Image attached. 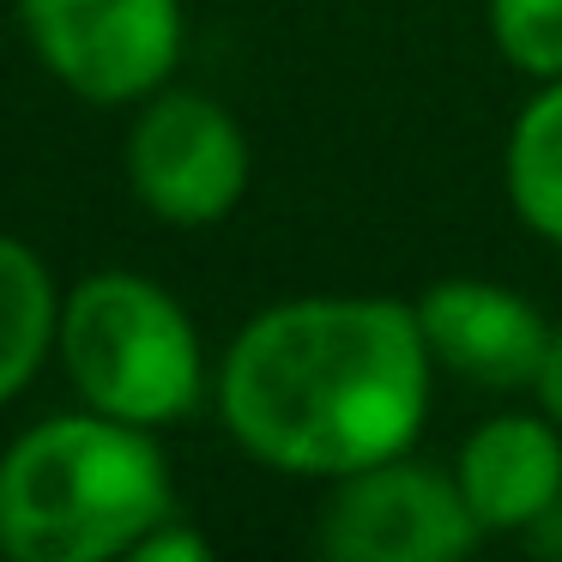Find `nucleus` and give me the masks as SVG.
<instances>
[{
    "label": "nucleus",
    "mask_w": 562,
    "mask_h": 562,
    "mask_svg": "<svg viewBox=\"0 0 562 562\" xmlns=\"http://www.w3.org/2000/svg\"><path fill=\"white\" fill-rule=\"evenodd\" d=\"M436 393V363L400 296H284L236 327L212 369L231 441L279 477L333 484L412 453Z\"/></svg>",
    "instance_id": "f257e3e1"
},
{
    "label": "nucleus",
    "mask_w": 562,
    "mask_h": 562,
    "mask_svg": "<svg viewBox=\"0 0 562 562\" xmlns=\"http://www.w3.org/2000/svg\"><path fill=\"white\" fill-rule=\"evenodd\" d=\"M176 514V477L158 429L91 405L19 429L0 453V557L115 562Z\"/></svg>",
    "instance_id": "f03ea898"
},
{
    "label": "nucleus",
    "mask_w": 562,
    "mask_h": 562,
    "mask_svg": "<svg viewBox=\"0 0 562 562\" xmlns=\"http://www.w3.org/2000/svg\"><path fill=\"white\" fill-rule=\"evenodd\" d=\"M55 363L79 405L158 436L212 400V363L194 315L176 291L127 267L86 272L74 291H61Z\"/></svg>",
    "instance_id": "7ed1b4c3"
},
{
    "label": "nucleus",
    "mask_w": 562,
    "mask_h": 562,
    "mask_svg": "<svg viewBox=\"0 0 562 562\" xmlns=\"http://www.w3.org/2000/svg\"><path fill=\"white\" fill-rule=\"evenodd\" d=\"M19 37L61 91L98 110H134L182 67V0H13Z\"/></svg>",
    "instance_id": "20e7f679"
},
{
    "label": "nucleus",
    "mask_w": 562,
    "mask_h": 562,
    "mask_svg": "<svg viewBox=\"0 0 562 562\" xmlns=\"http://www.w3.org/2000/svg\"><path fill=\"white\" fill-rule=\"evenodd\" d=\"M122 170L134 200L170 231L224 224L248 194L255 151L248 134L218 98L188 86H164L134 103V127L122 139Z\"/></svg>",
    "instance_id": "39448f33"
},
{
    "label": "nucleus",
    "mask_w": 562,
    "mask_h": 562,
    "mask_svg": "<svg viewBox=\"0 0 562 562\" xmlns=\"http://www.w3.org/2000/svg\"><path fill=\"white\" fill-rule=\"evenodd\" d=\"M477 538L484 526L472 520L453 472L412 453L333 477L315 514V550L333 562H453L477 550Z\"/></svg>",
    "instance_id": "423d86ee"
},
{
    "label": "nucleus",
    "mask_w": 562,
    "mask_h": 562,
    "mask_svg": "<svg viewBox=\"0 0 562 562\" xmlns=\"http://www.w3.org/2000/svg\"><path fill=\"white\" fill-rule=\"evenodd\" d=\"M412 308L436 375L484 393H532L550 345V321L538 315L532 296L496 279H436Z\"/></svg>",
    "instance_id": "0eeeda50"
},
{
    "label": "nucleus",
    "mask_w": 562,
    "mask_h": 562,
    "mask_svg": "<svg viewBox=\"0 0 562 562\" xmlns=\"http://www.w3.org/2000/svg\"><path fill=\"white\" fill-rule=\"evenodd\" d=\"M453 484H460L472 520L490 532H532L562 502V429L544 412H496L460 441L453 453Z\"/></svg>",
    "instance_id": "6e6552de"
},
{
    "label": "nucleus",
    "mask_w": 562,
    "mask_h": 562,
    "mask_svg": "<svg viewBox=\"0 0 562 562\" xmlns=\"http://www.w3.org/2000/svg\"><path fill=\"white\" fill-rule=\"evenodd\" d=\"M55 321H61V284L49 260L0 231V412L55 357Z\"/></svg>",
    "instance_id": "1a4fd4ad"
},
{
    "label": "nucleus",
    "mask_w": 562,
    "mask_h": 562,
    "mask_svg": "<svg viewBox=\"0 0 562 562\" xmlns=\"http://www.w3.org/2000/svg\"><path fill=\"white\" fill-rule=\"evenodd\" d=\"M508 206L538 243L562 248V79H538L502 146Z\"/></svg>",
    "instance_id": "9d476101"
},
{
    "label": "nucleus",
    "mask_w": 562,
    "mask_h": 562,
    "mask_svg": "<svg viewBox=\"0 0 562 562\" xmlns=\"http://www.w3.org/2000/svg\"><path fill=\"white\" fill-rule=\"evenodd\" d=\"M496 55L526 79H562V0H484Z\"/></svg>",
    "instance_id": "9b49d317"
},
{
    "label": "nucleus",
    "mask_w": 562,
    "mask_h": 562,
    "mask_svg": "<svg viewBox=\"0 0 562 562\" xmlns=\"http://www.w3.org/2000/svg\"><path fill=\"white\" fill-rule=\"evenodd\" d=\"M212 557V538L200 526H188V514H164L146 538L134 544V562H206Z\"/></svg>",
    "instance_id": "f8f14e48"
},
{
    "label": "nucleus",
    "mask_w": 562,
    "mask_h": 562,
    "mask_svg": "<svg viewBox=\"0 0 562 562\" xmlns=\"http://www.w3.org/2000/svg\"><path fill=\"white\" fill-rule=\"evenodd\" d=\"M532 400H538V412L562 429V327H550L544 363H538V375H532Z\"/></svg>",
    "instance_id": "ddd939ff"
},
{
    "label": "nucleus",
    "mask_w": 562,
    "mask_h": 562,
    "mask_svg": "<svg viewBox=\"0 0 562 562\" xmlns=\"http://www.w3.org/2000/svg\"><path fill=\"white\" fill-rule=\"evenodd\" d=\"M532 538H538L544 550H557V557H562V514H550V520H538V526H532Z\"/></svg>",
    "instance_id": "4468645a"
}]
</instances>
